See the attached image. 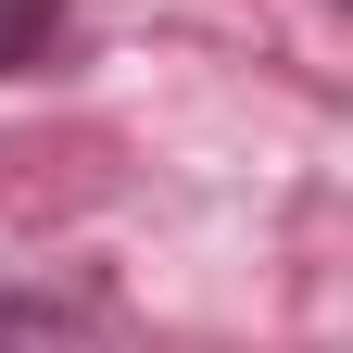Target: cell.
<instances>
[{"label":"cell","instance_id":"1","mask_svg":"<svg viewBox=\"0 0 353 353\" xmlns=\"http://www.w3.org/2000/svg\"><path fill=\"white\" fill-rule=\"evenodd\" d=\"M0 353H139L101 290H0Z\"/></svg>","mask_w":353,"mask_h":353},{"label":"cell","instance_id":"2","mask_svg":"<svg viewBox=\"0 0 353 353\" xmlns=\"http://www.w3.org/2000/svg\"><path fill=\"white\" fill-rule=\"evenodd\" d=\"M76 0H0V76H26V63H51V38H63Z\"/></svg>","mask_w":353,"mask_h":353}]
</instances>
